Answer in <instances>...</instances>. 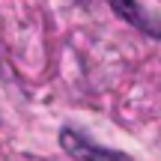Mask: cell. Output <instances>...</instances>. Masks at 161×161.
Segmentation results:
<instances>
[{
  "label": "cell",
  "instance_id": "2",
  "mask_svg": "<svg viewBox=\"0 0 161 161\" xmlns=\"http://www.w3.org/2000/svg\"><path fill=\"white\" fill-rule=\"evenodd\" d=\"M108 6L128 24V27H137V30H143V33L161 39V18H155L152 12H146L137 0H108Z\"/></svg>",
  "mask_w": 161,
  "mask_h": 161
},
{
  "label": "cell",
  "instance_id": "1",
  "mask_svg": "<svg viewBox=\"0 0 161 161\" xmlns=\"http://www.w3.org/2000/svg\"><path fill=\"white\" fill-rule=\"evenodd\" d=\"M60 146L75 161H131L125 152L98 146V143H92L86 134L75 131V128H63V131H60Z\"/></svg>",
  "mask_w": 161,
  "mask_h": 161
}]
</instances>
